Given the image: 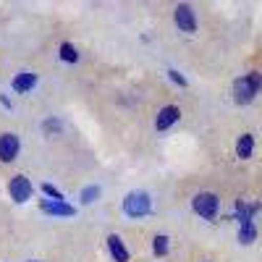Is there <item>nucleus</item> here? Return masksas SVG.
<instances>
[{
  "label": "nucleus",
  "instance_id": "9",
  "mask_svg": "<svg viewBox=\"0 0 262 262\" xmlns=\"http://www.w3.org/2000/svg\"><path fill=\"white\" fill-rule=\"evenodd\" d=\"M34 86H37V74H32V71H21V74L13 76V90H16L18 95L32 92Z\"/></svg>",
  "mask_w": 262,
  "mask_h": 262
},
{
  "label": "nucleus",
  "instance_id": "1",
  "mask_svg": "<svg viewBox=\"0 0 262 262\" xmlns=\"http://www.w3.org/2000/svg\"><path fill=\"white\" fill-rule=\"evenodd\" d=\"M191 207L200 217H205V221H215L217 210H221V196L212 194V191H200V194H194Z\"/></svg>",
  "mask_w": 262,
  "mask_h": 262
},
{
  "label": "nucleus",
  "instance_id": "3",
  "mask_svg": "<svg viewBox=\"0 0 262 262\" xmlns=\"http://www.w3.org/2000/svg\"><path fill=\"white\" fill-rule=\"evenodd\" d=\"M21 152V139L13 131H6L0 134V163H13Z\"/></svg>",
  "mask_w": 262,
  "mask_h": 262
},
{
  "label": "nucleus",
  "instance_id": "4",
  "mask_svg": "<svg viewBox=\"0 0 262 262\" xmlns=\"http://www.w3.org/2000/svg\"><path fill=\"white\" fill-rule=\"evenodd\" d=\"M8 194H11V200L18 202V205H24L29 196H32V184L27 176H13L11 184H8Z\"/></svg>",
  "mask_w": 262,
  "mask_h": 262
},
{
  "label": "nucleus",
  "instance_id": "11",
  "mask_svg": "<svg viewBox=\"0 0 262 262\" xmlns=\"http://www.w3.org/2000/svg\"><path fill=\"white\" fill-rule=\"evenodd\" d=\"M252 152H254V137L252 134H242L238 142H236V158L238 160H249Z\"/></svg>",
  "mask_w": 262,
  "mask_h": 262
},
{
  "label": "nucleus",
  "instance_id": "14",
  "mask_svg": "<svg viewBox=\"0 0 262 262\" xmlns=\"http://www.w3.org/2000/svg\"><path fill=\"white\" fill-rule=\"evenodd\" d=\"M254 236H257L254 226H252L249 221L242 223V231H238V242H242V244H252V242H254Z\"/></svg>",
  "mask_w": 262,
  "mask_h": 262
},
{
  "label": "nucleus",
  "instance_id": "12",
  "mask_svg": "<svg viewBox=\"0 0 262 262\" xmlns=\"http://www.w3.org/2000/svg\"><path fill=\"white\" fill-rule=\"evenodd\" d=\"M168 249H170V238L168 236L158 233L155 238H152V252H155V257H165Z\"/></svg>",
  "mask_w": 262,
  "mask_h": 262
},
{
  "label": "nucleus",
  "instance_id": "17",
  "mask_svg": "<svg viewBox=\"0 0 262 262\" xmlns=\"http://www.w3.org/2000/svg\"><path fill=\"white\" fill-rule=\"evenodd\" d=\"M168 76H170V79H173V81H176V84H179V86H186V79H184V76H181V74H179V71H173V69H170V71H168Z\"/></svg>",
  "mask_w": 262,
  "mask_h": 262
},
{
  "label": "nucleus",
  "instance_id": "16",
  "mask_svg": "<svg viewBox=\"0 0 262 262\" xmlns=\"http://www.w3.org/2000/svg\"><path fill=\"white\" fill-rule=\"evenodd\" d=\"M42 191H45V194L50 196V200H55V202H63V200H66V196H63V194H60V191H58L53 184H42Z\"/></svg>",
  "mask_w": 262,
  "mask_h": 262
},
{
  "label": "nucleus",
  "instance_id": "8",
  "mask_svg": "<svg viewBox=\"0 0 262 262\" xmlns=\"http://www.w3.org/2000/svg\"><path fill=\"white\" fill-rule=\"evenodd\" d=\"M107 249H111V257H113L116 262H131V254H128V249H126V244H123V238H121L118 233H111V236H107Z\"/></svg>",
  "mask_w": 262,
  "mask_h": 262
},
{
  "label": "nucleus",
  "instance_id": "13",
  "mask_svg": "<svg viewBox=\"0 0 262 262\" xmlns=\"http://www.w3.org/2000/svg\"><path fill=\"white\" fill-rule=\"evenodd\" d=\"M66 63H79V53H76V48L71 45V42H63L60 45V53H58Z\"/></svg>",
  "mask_w": 262,
  "mask_h": 262
},
{
  "label": "nucleus",
  "instance_id": "10",
  "mask_svg": "<svg viewBox=\"0 0 262 262\" xmlns=\"http://www.w3.org/2000/svg\"><path fill=\"white\" fill-rule=\"evenodd\" d=\"M39 207L45 210V212H50V215H63V217H71V215L76 212L71 205H66V200H63V202H55V200H42V202H39Z\"/></svg>",
  "mask_w": 262,
  "mask_h": 262
},
{
  "label": "nucleus",
  "instance_id": "2",
  "mask_svg": "<svg viewBox=\"0 0 262 262\" xmlns=\"http://www.w3.org/2000/svg\"><path fill=\"white\" fill-rule=\"evenodd\" d=\"M149 210H152V200H149L147 191H131V194H126L123 212L128 217H144V215H149Z\"/></svg>",
  "mask_w": 262,
  "mask_h": 262
},
{
  "label": "nucleus",
  "instance_id": "15",
  "mask_svg": "<svg viewBox=\"0 0 262 262\" xmlns=\"http://www.w3.org/2000/svg\"><path fill=\"white\" fill-rule=\"evenodd\" d=\"M95 196H100V186L84 189V191H81V202H84V205H92V202H95Z\"/></svg>",
  "mask_w": 262,
  "mask_h": 262
},
{
  "label": "nucleus",
  "instance_id": "6",
  "mask_svg": "<svg viewBox=\"0 0 262 262\" xmlns=\"http://www.w3.org/2000/svg\"><path fill=\"white\" fill-rule=\"evenodd\" d=\"M173 18H176V27L181 32H196V16H194V8L191 6H179L176 13H173Z\"/></svg>",
  "mask_w": 262,
  "mask_h": 262
},
{
  "label": "nucleus",
  "instance_id": "5",
  "mask_svg": "<svg viewBox=\"0 0 262 262\" xmlns=\"http://www.w3.org/2000/svg\"><path fill=\"white\" fill-rule=\"evenodd\" d=\"M254 95H257V86L249 81V76H238V79L233 81V100H236L238 105L252 102Z\"/></svg>",
  "mask_w": 262,
  "mask_h": 262
},
{
  "label": "nucleus",
  "instance_id": "7",
  "mask_svg": "<svg viewBox=\"0 0 262 262\" xmlns=\"http://www.w3.org/2000/svg\"><path fill=\"white\" fill-rule=\"evenodd\" d=\"M181 118V107L179 105H165L163 111L158 113V118H155V128L158 131H165V128H170L173 123H176Z\"/></svg>",
  "mask_w": 262,
  "mask_h": 262
}]
</instances>
